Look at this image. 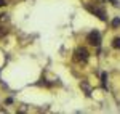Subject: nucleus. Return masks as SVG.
Wrapping results in <instances>:
<instances>
[{
	"label": "nucleus",
	"mask_w": 120,
	"mask_h": 114,
	"mask_svg": "<svg viewBox=\"0 0 120 114\" xmlns=\"http://www.w3.org/2000/svg\"><path fill=\"white\" fill-rule=\"evenodd\" d=\"M86 42H88L90 45L99 47V45H101V34H99V31H91V32L86 35Z\"/></svg>",
	"instance_id": "2"
},
{
	"label": "nucleus",
	"mask_w": 120,
	"mask_h": 114,
	"mask_svg": "<svg viewBox=\"0 0 120 114\" xmlns=\"http://www.w3.org/2000/svg\"><path fill=\"white\" fill-rule=\"evenodd\" d=\"M3 21H8V15H0V23Z\"/></svg>",
	"instance_id": "7"
},
{
	"label": "nucleus",
	"mask_w": 120,
	"mask_h": 114,
	"mask_svg": "<svg viewBox=\"0 0 120 114\" xmlns=\"http://www.w3.org/2000/svg\"><path fill=\"white\" fill-rule=\"evenodd\" d=\"M7 34H8V29H7V28H0V39L5 37Z\"/></svg>",
	"instance_id": "5"
},
{
	"label": "nucleus",
	"mask_w": 120,
	"mask_h": 114,
	"mask_svg": "<svg viewBox=\"0 0 120 114\" xmlns=\"http://www.w3.org/2000/svg\"><path fill=\"white\" fill-rule=\"evenodd\" d=\"M112 47H114V48H120V37H115V39H114Z\"/></svg>",
	"instance_id": "4"
},
{
	"label": "nucleus",
	"mask_w": 120,
	"mask_h": 114,
	"mask_svg": "<svg viewBox=\"0 0 120 114\" xmlns=\"http://www.w3.org/2000/svg\"><path fill=\"white\" fill-rule=\"evenodd\" d=\"M86 8H88V11H91L93 15H96L98 18L101 19V21H106V13H104V10L99 8V7H90V5H86Z\"/></svg>",
	"instance_id": "3"
},
{
	"label": "nucleus",
	"mask_w": 120,
	"mask_h": 114,
	"mask_svg": "<svg viewBox=\"0 0 120 114\" xmlns=\"http://www.w3.org/2000/svg\"><path fill=\"white\" fill-rule=\"evenodd\" d=\"M5 5H7V2L5 0H0V7H5Z\"/></svg>",
	"instance_id": "8"
},
{
	"label": "nucleus",
	"mask_w": 120,
	"mask_h": 114,
	"mask_svg": "<svg viewBox=\"0 0 120 114\" xmlns=\"http://www.w3.org/2000/svg\"><path fill=\"white\" fill-rule=\"evenodd\" d=\"M120 26V18H115L112 21V28H119Z\"/></svg>",
	"instance_id": "6"
},
{
	"label": "nucleus",
	"mask_w": 120,
	"mask_h": 114,
	"mask_svg": "<svg viewBox=\"0 0 120 114\" xmlns=\"http://www.w3.org/2000/svg\"><path fill=\"white\" fill-rule=\"evenodd\" d=\"M74 55H75V59H77L79 63H86V61H88V56H90L88 50H86L85 47H79V48H75Z\"/></svg>",
	"instance_id": "1"
},
{
	"label": "nucleus",
	"mask_w": 120,
	"mask_h": 114,
	"mask_svg": "<svg viewBox=\"0 0 120 114\" xmlns=\"http://www.w3.org/2000/svg\"><path fill=\"white\" fill-rule=\"evenodd\" d=\"M112 3H114V5H115V7H119V2H117V0H111Z\"/></svg>",
	"instance_id": "9"
}]
</instances>
